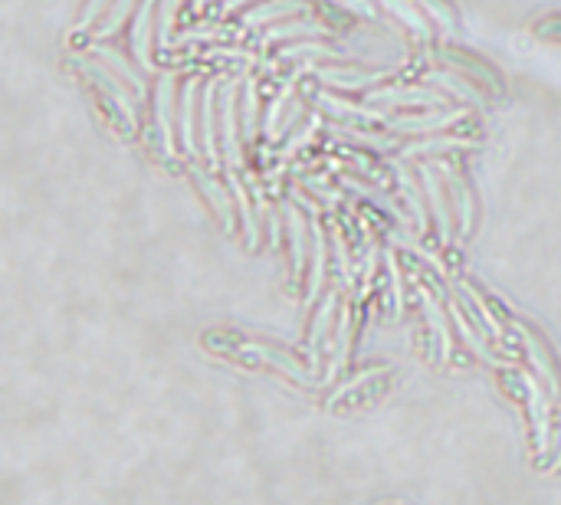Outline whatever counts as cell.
Masks as SVG:
<instances>
[{
	"label": "cell",
	"instance_id": "obj_1",
	"mask_svg": "<svg viewBox=\"0 0 561 505\" xmlns=\"http://www.w3.org/2000/svg\"><path fill=\"white\" fill-rule=\"evenodd\" d=\"M538 36H545V40H561V16H548L542 24L535 26Z\"/></svg>",
	"mask_w": 561,
	"mask_h": 505
}]
</instances>
